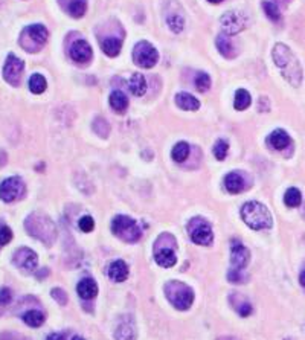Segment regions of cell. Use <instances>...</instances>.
<instances>
[{"label":"cell","instance_id":"603a6c76","mask_svg":"<svg viewBox=\"0 0 305 340\" xmlns=\"http://www.w3.org/2000/svg\"><path fill=\"white\" fill-rule=\"evenodd\" d=\"M110 105L116 113L122 115V113H125V110L129 107V98L121 90H116L110 95Z\"/></svg>","mask_w":305,"mask_h":340},{"label":"cell","instance_id":"7bdbcfd3","mask_svg":"<svg viewBox=\"0 0 305 340\" xmlns=\"http://www.w3.org/2000/svg\"><path fill=\"white\" fill-rule=\"evenodd\" d=\"M46 340H66V334H63V333H53V334H50Z\"/></svg>","mask_w":305,"mask_h":340},{"label":"cell","instance_id":"ffe728a7","mask_svg":"<svg viewBox=\"0 0 305 340\" xmlns=\"http://www.w3.org/2000/svg\"><path fill=\"white\" fill-rule=\"evenodd\" d=\"M109 276L115 282H124L129 278V267H127V264L124 261H121V259L112 262V265L109 269Z\"/></svg>","mask_w":305,"mask_h":340},{"label":"cell","instance_id":"9a60e30c","mask_svg":"<svg viewBox=\"0 0 305 340\" xmlns=\"http://www.w3.org/2000/svg\"><path fill=\"white\" fill-rule=\"evenodd\" d=\"M70 57L77 63H87L92 60V47L87 42L78 40L72 44L70 47Z\"/></svg>","mask_w":305,"mask_h":340},{"label":"cell","instance_id":"c3c4849f","mask_svg":"<svg viewBox=\"0 0 305 340\" xmlns=\"http://www.w3.org/2000/svg\"><path fill=\"white\" fill-rule=\"evenodd\" d=\"M209 2H212V3H220L221 0H209Z\"/></svg>","mask_w":305,"mask_h":340},{"label":"cell","instance_id":"83f0119b","mask_svg":"<svg viewBox=\"0 0 305 340\" xmlns=\"http://www.w3.org/2000/svg\"><path fill=\"white\" fill-rule=\"evenodd\" d=\"M252 102V98H250V93L244 88H240L237 90L235 93V101H234V107L237 110H246Z\"/></svg>","mask_w":305,"mask_h":340},{"label":"cell","instance_id":"8fae6325","mask_svg":"<svg viewBox=\"0 0 305 340\" xmlns=\"http://www.w3.org/2000/svg\"><path fill=\"white\" fill-rule=\"evenodd\" d=\"M221 28L226 32V35H234L241 32L247 26V19L244 14L237 11H229L221 17Z\"/></svg>","mask_w":305,"mask_h":340},{"label":"cell","instance_id":"1f68e13d","mask_svg":"<svg viewBox=\"0 0 305 340\" xmlns=\"http://www.w3.org/2000/svg\"><path fill=\"white\" fill-rule=\"evenodd\" d=\"M93 131L99 136V137H107L110 134V124L104 119V118H96L93 121Z\"/></svg>","mask_w":305,"mask_h":340},{"label":"cell","instance_id":"5b68a950","mask_svg":"<svg viewBox=\"0 0 305 340\" xmlns=\"http://www.w3.org/2000/svg\"><path fill=\"white\" fill-rule=\"evenodd\" d=\"M47 29L43 25L35 23L31 26H26L20 35V46L26 52H39L47 42Z\"/></svg>","mask_w":305,"mask_h":340},{"label":"cell","instance_id":"7c38bea8","mask_svg":"<svg viewBox=\"0 0 305 340\" xmlns=\"http://www.w3.org/2000/svg\"><path fill=\"white\" fill-rule=\"evenodd\" d=\"M12 262L15 264V267H19L22 272L25 273H31L35 270L37 264H39V256L34 250L28 249V247H20L19 250L14 252L12 256Z\"/></svg>","mask_w":305,"mask_h":340},{"label":"cell","instance_id":"e0dca14e","mask_svg":"<svg viewBox=\"0 0 305 340\" xmlns=\"http://www.w3.org/2000/svg\"><path fill=\"white\" fill-rule=\"evenodd\" d=\"M99 42H101V49L105 55H109V57L119 55L121 47H122V37H116L113 34H109V35H105L104 40H99Z\"/></svg>","mask_w":305,"mask_h":340},{"label":"cell","instance_id":"d6a6232c","mask_svg":"<svg viewBox=\"0 0 305 340\" xmlns=\"http://www.w3.org/2000/svg\"><path fill=\"white\" fill-rule=\"evenodd\" d=\"M262 8H264L267 17L272 22H279L281 20V12H279V8L275 2H262Z\"/></svg>","mask_w":305,"mask_h":340},{"label":"cell","instance_id":"484cf974","mask_svg":"<svg viewBox=\"0 0 305 340\" xmlns=\"http://www.w3.org/2000/svg\"><path fill=\"white\" fill-rule=\"evenodd\" d=\"M23 320L28 327H32V328H39L42 327L44 322V314L39 310H29L23 314Z\"/></svg>","mask_w":305,"mask_h":340},{"label":"cell","instance_id":"e575fe53","mask_svg":"<svg viewBox=\"0 0 305 340\" xmlns=\"http://www.w3.org/2000/svg\"><path fill=\"white\" fill-rule=\"evenodd\" d=\"M195 87L199 92H206L211 88V77L205 72H200L197 77H195Z\"/></svg>","mask_w":305,"mask_h":340},{"label":"cell","instance_id":"d590c367","mask_svg":"<svg viewBox=\"0 0 305 340\" xmlns=\"http://www.w3.org/2000/svg\"><path fill=\"white\" fill-rule=\"evenodd\" d=\"M167 22H168V26L171 28V31H173L174 34L182 32V29H183V17H182V15L173 14V15L168 17Z\"/></svg>","mask_w":305,"mask_h":340},{"label":"cell","instance_id":"8992f818","mask_svg":"<svg viewBox=\"0 0 305 340\" xmlns=\"http://www.w3.org/2000/svg\"><path fill=\"white\" fill-rule=\"evenodd\" d=\"M165 295L177 310H188L194 300L192 290L180 281H170L165 285Z\"/></svg>","mask_w":305,"mask_h":340},{"label":"cell","instance_id":"277c9868","mask_svg":"<svg viewBox=\"0 0 305 340\" xmlns=\"http://www.w3.org/2000/svg\"><path fill=\"white\" fill-rule=\"evenodd\" d=\"M112 230L116 237H119L125 243H136L142 237V230L136 223V220L125 215H118L113 218Z\"/></svg>","mask_w":305,"mask_h":340},{"label":"cell","instance_id":"d4e9b609","mask_svg":"<svg viewBox=\"0 0 305 340\" xmlns=\"http://www.w3.org/2000/svg\"><path fill=\"white\" fill-rule=\"evenodd\" d=\"M116 340H136V327L133 322H121L115 331Z\"/></svg>","mask_w":305,"mask_h":340},{"label":"cell","instance_id":"7402d4cb","mask_svg":"<svg viewBox=\"0 0 305 340\" xmlns=\"http://www.w3.org/2000/svg\"><path fill=\"white\" fill-rule=\"evenodd\" d=\"M224 186L230 194H238L244 189V178L238 172H230L224 178Z\"/></svg>","mask_w":305,"mask_h":340},{"label":"cell","instance_id":"60d3db41","mask_svg":"<svg viewBox=\"0 0 305 340\" xmlns=\"http://www.w3.org/2000/svg\"><path fill=\"white\" fill-rule=\"evenodd\" d=\"M12 299V292L8 287H2L0 289V303L2 305H8Z\"/></svg>","mask_w":305,"mask_h":340},{"label":"cell","instance_id":"f546056e","mask_svg":"<svg viewBox=\"0 0 305 340\" xmlns=\"http://www.w3.org/2000/svg\"><path fill=\"white\" fill-rule=\"evenodd\" d=\"M171 156L175 162H185L186 157L189 156V145L186 142H178L175 144L173 151H171Z\"/></svg>","mask_w":305,"mask_h":340},{"label":"cell","instance_id":"7dc6e473","mask_svg":"<svg viewBox=\"0 0 305 340\" xmlns=\"http://www.w3.org/2000/svg\"><path fill=\"white\" fill-rule=\"evenodd\" d=\"M72 340H86V339H83V337H80V336H75V337H72Z\"/></svg>","mask_w":305,"mask_h":340},{"label":"cell","instance_id":"4dcf8cb0","mask_svg":"<svg viewBox=\"0 0 305 340\" xmlns=\"http://www.w3.org/2000/svg\"><path fill=\"white\" fill-rule=\"evenodd\" d=\"M29 90L35 95H40L46 90V80L43 75L40 74H34L29 80Z\"/></svg>","mask_w":305,"mask_h":340},{"label":"cell","instance_id":"836d02e7","mask_svg":"<svg viewBox=\"0 0 305 340\" xmlns=\"http://www.w3.org/2000/svg\"><path fill=\"white\" fill-rule=\"evenodd\" d=\"M214 156L217 157L218 160H224L226 159V156H227V151H229V144L226 142V140H223V139H220L216 142V145H214Z\"/></svg>","mask_w":305,"mask_h":340},{"label":"cell","instance_id":"681fc988","mask_svg":"<svg viewBox=\"0 0 305 340\" xmlns=\"http://www.w3.org/2000/svg\"><path fill=\"white\" fill-rule=\"evenodd\" d=\"M302 217H304V220H305V206H304V213H302Z\"/></svg>","mask_w":305,"mask_h":340},{"label":"cell","instance_id":"6da1fadb","mask_svg":"<svg viewBox=\"0 0 305 340\" xmlns=\"http://www.w3.org/2000/svg\"><path fill=\"white\" fill-rule=\"evenodd\" d=\"M273 61L275 64L281 69L282 77L293 85L298 87L302 83V67L299 60L295 57V53L290 50V47H287L285 44L278 43L273 47Z\"/></svg>","mask_w":305,"mask_h":340},{"label":"cell","instance_id":"30bf717a","mask_svg":"<svg viewBox=\"0 0 305 340\" xmlns=\"http://www.w3.org/2000/svg\"><path fill=\"white\" fill-rule=\"evenodd\" d=\"M23 69H25V63L17 58L15 55L9 53L8 58H6V63L3 66V78L6 83H9L11 85H19L20 84V80H22V74H23Z\"/></svg>","mask_w":305,"mask_h":340},{"label":"cell","instance_id":"3957f363","mask_svg":"<svg viewBox=\"0 0 305 340\" xmlns=\"http://www.w3.org/2000/svg\"><path fill=\"white\" fill-rule=\"evenodd\" d=\"M241 217H243L244 223L255 230L268 229L273 224V218L268 212V209L258 202L246 203L241 208Z\"/></svg>","mask_w":305,"mask_h":340},{"label":"cell","instance_id":"52a82bcc","mask_svg":"<svg viewBox=\"0 0 305 340\" xmlns=\"http://www.w3.org/2000/svg\"><path fill=\"white\" fill-rule=\"evenodd\" d=\"M159 60L156 47L148 42H139L133 49V61L136 66L143 69H151Z\"/></svg>","mask_w":305,"mask_h":340},{"label":"cell","instance_id":"8d00e7d4","mask_svg":"<svg viewBox=\"0 0 305 340\" xmlns=\"http://www.w3.org/2000/svg\"><path fill=\"white\" fill-rule=\"evenodd\" d=\"M11 240H12V230H11L8 226L2 224V226H0V246L9 244Z\"/></svg>","mask_w":305,"mask_h":340},{"label":"cell","instance_id":"4fadbf2b","mask_svg":"<svg viewBox=\"0 0 305 340\" xmlns=\"http://www.w3.org/2000/svg\"><path fill=\"white\" fill-rule=\"evenodd\" d=\"M250 259V252L246 249L240 241H232V252H230V262L235 270H243Z\"/></svg>","mask_w":305,"mask_h":340},{"label":"cell","instance_id":"ab89813d","mask_svg":"<svg viewBox=\"0 0 305 340\" xmlns=\"http://www.w3.org/2000/svg\"><path fill=\"white\" fill-rule=\"evenodd\" d=\"M227 278H229V281L234 282V284H243V282H246V278L241 275V270H235V269H232V270L229 272Z\"/></svg>","mask_w":305,"mask_h":340},{"label":"cell","instance_id":"74e56055","mask_svg":"<svg viewBox=\"0 0 305 340\" xmlns=\"http://www.w3.org/2000/svg\"><path fill=\"white\" fill-rule=\"evenodd\" d=\"M78 226H80V229H81L83 232L88 234V232H92V230H93V227H95V221H93V218H92V217L86 215V217H83V218L80 220Z\"/></svg>","mask_w":305,"mask_h":340},{"label":"cell","instance_id":"b9f144b4","mask_svg":"<svg viewBox=\"0 0 305 340\" xmlns=\"http://www.w3.org/2000/svg\"><path fill=\"white\" fill-rule=\"evenodd\" d=\"M235 310L238 311V314H240L241 317H247V316L252 313V305H250L249 302H243L240 307H235Z\"/></svg>","mask_w":305,"mask_h":340},{"label":"cell","instance_id":"f1b7e54d","mask_svg":"<svg viewBox=\"0 0 305 340\" xmlns=\"http://www.w3.org/2000/svg\"><path fill=\"white\" fill-rule=\"evenodd\" d=\"M302 202V195H301V191L296 189V188H290L287 189L285 195H284V203L289 206V208H298Z\"/></svg>","mask_w":305,"mask_h":340},{"label":"cell","instance_id":"44dd1931","mask_svg":"<svg viewBox=\"0 0 305 340\" xmlns=\"http://www.w3.org/2000/svg\"><path fill=\"white\" fill-rule=\"evenodd\" d=\"M175 104H177L178 109H182V110H191V112H195V110H199V107H200L199 99L194 98V96L189 95V93H178V95L175 96Z\"/></svg>","mask_w":305,"mask_h":340},{"label":"cell","instance_id":"d6986e66","mask_svg":"<svg viewBox=\"0 0 305 340\" xmlns=\"http://www.w3.org/2000/svg\"><path fill=\"white\" fill-rule=\"evenodd\" d=\"M77 292L80 295V298L86 299H93L98 295V284L92 279V278H84L78 282L77 285Z\"/></svg>","mask_w":305,"mask_h":340},{"label":"cell","instance_id":"5bb4252c","mask_svg":"<svg viewBox=\"0 0 305 340\" xmlns=\"http://www.w3.org/2000/svg\"><path fill=\"white\" fill-rule=\"evenodd\" d=\"M154 259L160 267H165V269L173 267L177 262L174 247L173 246H170V247H160V246L154 247Z\"/></svg>","mask_w":305,"mask_h":340},{"label":"cell","instance_id":"cb8c5ba5","mask_svg":"<svg viewBox=\"0 0 305 340\" xmlns=\"http://www.w3.org/2000/svg\"><path fill=\"white\" fill-rule=\"evenodd\" d=\"M217 47L220 50V53L224 57V58H235L237 57V49L234 47V44L230 42V39L224 34L218 35L217 37Z\"/></svg>","mask_w":305,"mask_h":340},{"label":"cell","instance_id":"ba28073f","mask_svg":"<svg viewBox=\"0 0 305 340\" xmlns=\"http://www.w3.org/2000/svg\"><path fill=\"white\" fill-rule=\"evenodd\" d=\"M188 230L191 235V240L195 244H203V246H209L214 240V234H212V227L208 221H205L203 218H192L188 224Z\"/></svg>","mask_w":305,"mask_h":340},{"label":"cell","instance_id":"2e32d148","mask_svg":"<svg viewBox=\"0 0 305 340\" xmlns=\"http://www.w3.org/2000/svg\"><path fill=\"white\" fill-rule=\"evenodd\" d=\"M61 8L72 17L80 19L87 9V0H58Z\"/></svg>","mask_w":305,"mask_h":340},{"label":"cell","instance_id":"7a4b0ae2","mask_svg":"<svg viewBox=\"0 0 305 340\" xmlns=\"http://www.w3.org/2000/svg\"><path fill=\"white\" fill-rule=\"evenodd\" d=\"M25 227L29 235L43 241L46 246H52L57 238V227L53 221L44 213H31L25 221Z\"/></svg>","mask_w":305,"mask_h":340},{"label":"cell","instance_id":"f6af8a7d","mask_svg":"<svg viewBox=\"0 0 305 340\" xmlns=\"http://www.w3.org/2000/svg\"><path fill=\"white\" fill-rule=\"evenodd\" d=\"M218 340H238L237 337H232V336H227V337H220Z\"/></svg>","mask_w":305,"mask_h":340},{"label":"cell","instance_id":"f35d334b","mask_svg":"<svg viewBox=\"0 0 305 340\" xmlns=\"http://www.w3.org/2000/svg\"><path fill=\"white\" fill-rule=\"evenodd\" d=\"M50 295L60 305H66L67 303V293L63 289H52Z\"/></svg>","mask_w":305,"mask_h":340},{"label":"cell","instance_id":"9c48e42d","mask_svg":"<svg viewBox=\"0 0 305 340\" xmlns=\"http://www.w3.org/2000/svg\"><path fill=\"white\" fill-rule=\"evenodd\" d=\"M25 194V183L20 177L14 175L0 183V199L5 203H11Z\"/></svg>","mask_w":305,"mask_h":340},{"label":"cell","instance_id":"4316f807","mask_svg":"<svg viewBox=\"0 0 305 340\" xmlns=\"http://www.w3.org/2000/svg\"><path fill=\"white\" fill-rule=\"evenodd\" d=\"M130 90L134 96H142L147 92V81L142 74H134L131 77Z\"/></svg>","mask_w":305,"mask_h":340},{"label":"cell","instance_id":"ac0fdd59","mask_svg":"<svg viewBox=\"0 0 305 340\" xmlns=\"http://www.w3.org/2000/svg\"><path fill=\"white\" fill-rule=\"evenodd\" d=\"M267 144L275 150H284L290 145V136L284 130H275L268 134Z\"/></svg>","mask_w":305,"mask_h":340},{"label":"cell","instance_id":"ee69618b","mask_svg":"<svg viewBox=\"0 0 305 340\" xmlns=\"http://www.w3.org/2000/svg\"><path fill=\"white\" fill-rule=\"evenodd\" d=\"M299 282H301L302 287H305V270L301 273V276H299Z\"/></svg>","mask_w":305,"mask_h":340},{"label":"cell","instance_id":"bcb514c9","mask_svg":"<svg viewBox=\"0 0 305 340\" xmlns=\"http://www.w3.org/2000/svg\"><path fill=\"white\" fill-rule=\"evenodd\" d=\"M275 2H279V3H284V5H287L290 0H275Z\"/></svg>","mask_w":305,"mask_h":340}]
</instances>
